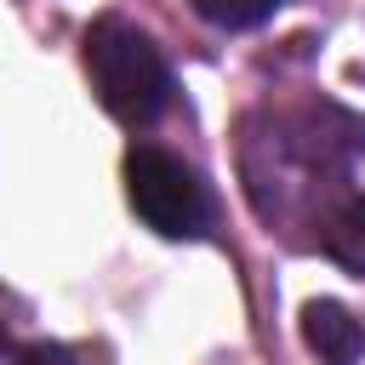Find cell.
I'll return each instance as SVG.
<instances>
[{
    "label": "cell",
    "instance_id": "cell-1",
    "mask_svg": "<svg viewBox=\"0 0 365 365\" xmlns=\"http://www.w3.org/2000/svg\"><path fill=\"white\" fill-rule=\"evenodd\" d=\"M86 74H91V91L97 103L120 120V125H148L165 114L171 103V68L160 57V46L125 23V17H97L86 29Z\"/></svg>",
    "mask_w": 365,
    "mask_h": 365
},
{
    "label": "cell",
    "instance_id": "cell-2",
    "mask_svg": "<svg viewBox=\"0 0 365 365\" xmlns=\"http://www.w3.org/2000/svg\"><path fill=\"white\" fill-rule=\"evenodd\" d=\"M125 200L165 240H200L205 222H211V200H205L200 177L154 143H137L125 154Z\"/></svg>",
    "mask_w": 365,
    "mask_h": 365
},
{
    "label": "cell",
    "instance_id": "cell-3",
    "mask_svg": "<svg viewBox=\"0 0 365 365\" xmlns=\"http://www.w3.org/2000/svg\"><path fill=\"white\" fill-rule=\"evenodd\" d=\"M302 342H308L325 365H354L359 348H365V331H359V319H354L342 302L314 297V302L302 308Z\"/></svg>",
    "mask_w": 365,
    "mask_h": 365
},
{
    "label": "cell",
    "instance_id": "cell-4",
    "mask_svg": "<svg viewBox=\"0 0 365 365\" xmlns=\"http://www.w3.org/2000/svg\"><path fill=\"white\" fill-rule=\"evenodd\" d=\"M325 251H331L348 274L365 279V200H348V205L325 222Z\"/></svg>",
    "mask_w": 365,
    "mask_h": 365
},
{
    "label": "cell",
    "instance_id": "cell-5",
    "mask_svg": "<svg viewBox=\"0 0 365 365\" xmlns=\"http://www.w3.org/2000/svg\"><path fill=\"white\" fill-rule=\"evenodd\" d=\"M188 6L217 29H257L279 11V0H188Z\"/></svg>",
    "mask_w": 365,
    "mask_h": 365
},
{
    "label": "cell",
    "instance_id": "cell-6",
    "mask_svg": "<svg viewBox=\"0 0 365 365\" xmlns=\"http://www.w3.org/2000/svg\"><path fill=\"white\" fill-rule=\"evenodd\" d=\"M0 365H63V354L57 348H23L0 331Z\"/></svg>",
    "mask_w": 365,
    "mask_h": 365
}]
</instances>
